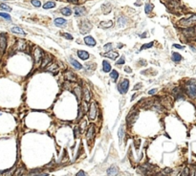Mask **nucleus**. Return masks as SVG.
I'll return each mask as SVG.
<instances>
[{
	"mask_svg": "<svg viewBox=\"0 0 196 176\" xmlns=\"http://www.w3.org/2000/svg\"><path fill=\"white\" fill-rule=\"evenodd\" d=\"M83 99L86 103H89L91 99V92L90 90L88 89V87H84L83 88Z\"/></svg>",
	"mask_w": 196,
	"mask_h": 176,
	"instance_id": "obj_14",
	"label": "nucleus"
},
{
	"mask_svg": "<svg viewBox=\"0 0 196 176\" xmlns=\"http://www.w3.org/2000/svg\"><path fill=\"white\" fill-rule=\"evenodd\" d=\"M95 132H96L95 125H90L87 129V131H86V139H87L88 142H90V141H92V140L94 139Z\"/></svg>",
	"mask_w": 196,
	"mask_h": 176,
	"instance_id": "obj_7",
	"label": "nucleus"
},
{
	"mask_svg": "<svg viewBox=\"0 0 196 176\" xmlns=\"http://www.w3.org/2000/svg\"><path fill=\"white\" fill-rule=\"evenodd\" d=\"M69 2H71V3L73 4H78L79 3V0H68Z\"/></svg>",
	"mask_w": 196,
	"mask_h": 176,
	"instance_id": "obj_56",
	"label": "nucleus"
},
{
	"mask_svg": "<svg viewBox=\"0 0 196 176\" xmlns=\"http://www.w3.org/2000/svg\"><path fill=\"white\" fill-rule=\"evenodd\" d=\"M60 13H61L63 15H65V16H70V15H72V10L70 9V8H62L61 10H60Z\"/></svg>",
	"mask_w": 196,
	"mask_h": 176,
	"instance_id": "obj_26",
	"label": "nucleus"
},
{
	"mask_svg": "<svg viewBox=\"0 0 196 176\" xmlns=\"http://www.w3.org/2000/svg\"><path fill=\"white\" fill-rule=\"evenodd\" d=\"M141 37H146V33H145V34H143L142 36H141Z\"/></svg>",
	"mask_w": 196,
	"mask_h": 176,
	"instance_id": "obj_57",
	"label": "nucleus"
},
{
	"mask_svg": "<svg viewBox=\"0 0 196 176\" xmlns=\"http://www.w3.org/2000/svg\"><path fill=\"white\" fill-rule=\"evenodd\" d=\"M27 49V42L23 39H18L16 42V50L17 51H25Z\"/></svg>",
	"mask_w": 196,
	"mask_h": 176,
	"instance_id": "obj_11",
	"label": "nucleus"
},
{
	"mask_svg": "<svg viewBox=\"0 0 196 176\" xmlns=\"http://www.w3.org/2000/svg\"><path fill=\"white\" fill-rule=\"evenodd\" d=\"M83 110H84L83 107L80 106V108H79V115H78V118H77V121H80V120H81V118L83 117V115H84Z\"/></svg>",
	"mask_w": 196,
	"mask_h": 176,
	"instance_id": "obj_36",
	"label": "nucleus"
},
{
	"mask_svg": "<svg viewBox=\"0 0 196 176\" xmlns=\"http://www.w3.org/2000/svg\"><path fill=\"white\" fill-rule=\"evenodd\" d=\"M66 24H67V20L64 18L59 17V18L55 19V25L58 26V27H63V26L66 25Z\"/></svg>",
	"mask_w": 196,
	"mask_h": 176,
	"instance_id": "obj_16",
	"label": "nucleus"
},
{
	"mask_svg": "<svg viewBox=\"0 0 196 176\" xmlns=\"http://www.w3.org/2000/svg\"><path fill=\"white\" fill-rule=\"evenodd\" d=\"M74 11H75V15L76 16H81L86 14L85 12V8L81 7V6H76L74 8Z\"/></svg>",
	"mask_w": 196,
	"mask_h": 176,
	"instance_id": "obj_13",
	"label": "nucleus"
},
{
	"mask_svg": "<svg viewBox=\"0 0 196 176\" xmlns=\"http://www.w3.org/2000/svg\"><path fill=\"white\" fill-rule=\"evenodd\" d=\"M157 92V89H152V90H150V91H148V94L149 95H151V96H153L155 93Z\"/></svg>",
	"mask_w": 196,
	"mask_h": 176,
	"instance_id": "obj_53",
	"label": "nucleus"
},
{
	"mask_svg": "<svg viewBox=\"0 0 196 176\" xmlns=\"http://www.w3.org/2000/svg\"><path fill=\"white\" fill-rule=\"evenodd\" d=\"M181 175H183V176H188V175H189V169H188V168H186L184 170H183V172L181 173Z\"/></svg>",
	"mask_w": 196,
	"mask_h": 176,
	"instance_id": "obj_46",
	"label": "nucleus"
},
{
	"mask_svg": "<svg viewBox=\"0 0 196 176\" xmlns=\"http://www.w3.org/2000/svg\"><path fill=\"white\" fill-rule=\"evenodd\" d=\"M80 128H79L78 126L77 127H75V129H74V135H75V138H79L80 136Z\"/></svg>",
	"mask_w": 196,
	"mask_h": 176,
	"instance_id": "obj_40",
	"label": "nucleus"
},
{
	"mask_svg": "<svg viewBox=\"0 0 196 176\" xmlns=\"http://www.w3.org/2000/svg\"><path fill=\"white\" fill-rule=\"evenodd\" d=\"M42 59H43V52H42V50L39 47H36L34 49V60H35V64L38 65Z\"/></svg>",
	"mask_w": 196,
	"mask_h": 176,
	"instance_id": "obj_3",
	"label": "nucleus"
},
{
	"mask_svg": "<svg viewBox=\"0 0 196 176\" xmlns=\"http://www.w3.org/2000/svg\"><path fill=\"white\" fill-rule=\"evenodd\" d=\"M102 65H103V71L105 72V73H108L111 71V65H110V63L108 61H106V60H103V62H102Z\"/></svg>",
	"mask_w": 196,
	"mask_h": 176,
	"instance_id": "obj_29",
	"label": "nucleus"
},
{
	"mask_svg": "<svg viewBox=\"0 0 196 176\" xmlns=\"http://www.w3.org/2000/svg\"><path fill=\"white\" fill-rule=\"evenodd\" d=\"M164 172H165V174H170L172 172V169H169V168H167V169H164Z\"/></svg>",
	"mask_w": 196,
	"mask_h": 176,
	"instance_id": "obj_48",
	"label": "nucleus"
},
{
	"mask_svg": "<svg viewBox=\"0 0 196 176\" xmlns=\"http://www.w3.org/2000/svg\"><path fill=\"white\" fill-rule=\"evenodd\" d=\"M152 109L153 110H156V111H164V107L161 105L160 103H155L154 104V106H152Z\"/></svg>",
	"mask_w": 196,
	"mask_h": 176,
	"instance_id": "obj_37",
	"label": "nucleus"
},
{
	"mask_svg": "<svg viewBox=\"0 0 196 176\" xmlns=\"http://www.w3.org/2000/svg\"><path fill=\"white\" fill-rule=\"evenodd\" d=\"M172 95L176 100H184L185 99V93L183 89L180 87H175L172 90Z\"/></svg>",
	"mask_w": 196,
	"mask_h": 176,
	"instance_id": "obj_6",
	"label": "nucleus"
},
{
	"mask_svg": "<svg viewBox=\"0 0 196 176\" xmlns=\"http://www.w3.org/2000/svg\"><path fill=\"white\" fill-rule=\"evenodd\" d=\"M128 87H129V81H128V80H124L119 84V91L122 94H125L128 91Z\"/></svg>",
	"mask_w": 196,
	"mask_h": 176,
	"instance_id": "obj_8",
	"label": "nucleus"
},
{
	"mask_svg": "<svg viewBox=\"0 0 196 176\" xmlns=\"http://www.w3.org/2000/svg\"><path fill=\"white\" fill-rule=\"evenodd\" d=\"M124 57H122L120 59V60L117 61V65H120V64H124Z\"/></svg>",
	"mask_w": 196,
	"mask_h": 176,
	"instance_id": "obj_47",
	"label": "nucleus"
},
{
	"mask_svg": "<svg viewBox=\"0 0 196 176\" xmlns=\"http://www.w3.org/2000/svg\"><path fill=\"white\" fill-rule=\"evenodd\" d=\"M44 69L46 70V71H48V72H57L58 70V66L57 65V64H55V63L52 64L51 62V63H49Z\"/></svg>",
	"mask_w": 196,
	"mask_h": 176,
	"instance_id": "obj_15",
	"label": "nucleus"
},
{
	"mask_svg": "<svg viewBox=\"0 0 196 176\" xmlns=\"http://www.w3.org/2000/svg\"><path fill=\"white\" fill-rule=\"evenodd\" d=\"M78 56H79V58H80V59H82V60H86V59H89V54L85 51H81V50L78 51Z\"/></svg>",
	"mask_w": 196,
	"mask_h": 176,
	"instance_id": "obj_20",
	"label": "nucleus"
},
{
	"mask_svg": "<svg viewBox=\"0 0 196 176\" xmlns=\"http://www.w3.org/2000/svg\"><path fill=\"white\" fill-rule=\"evenodd\" d=\"M61 36H62L63 37H65V38H67V39H69V40H72V39H73V37H72V36H70L69 34H67V33L61 34Z\"/></svg>",
	"mask_w": 196,
	"mask_h": 176,
	"instance_id": "obj_45",
	"label": "nucleus"
},
{
	"mask_svg": "<svg viewBox=\"0 0 196 176\" xmlns=\"http://www.w3.org/2000/svg\"><path fill=\"white\" fill-rule=\"evenodd\" d=\"M74 93H75V95L77 96V99H78V101H80V97H81V95H82L81 88H80V86H76V87H75V90H74Z\"/></svg>",
	"mask_w": 196,
	"mask_h": 176,
	"instance_id": "obj_27",
	"label": "nucleus"
},
{
	"mask_svg": "<svg viewBox=\"0 0 196 176\" xmlns=\"http://www.w3.org/2000/svg\"><path fill=\"white\" fill-rule=\"evenodd\" d=\"M124 71H125L126 73H128V74L132 73V70H131V68H130V67H128V66H126V67L124 68Z\"/></svg>",
	"mask_w": 196,
	"mask_h": 176,
	"instance_id": "obj_51",
	"label": "nucleus"
},
{
	"mask_svg": "<svg viewBox=\"0 0 196 176\" xmlns=\"http://www.w3.org/2000/svg\"><path fill=\"white\" fill-rule=\"evenodd\" d=\"M139 171L141 173H146L149 171V168L146 167V165H144V166H141V167H139Z\"/></svg>",
	"mask_w": 196,
	"mask_h": 176,
	"instance_id": "obj_34",
	"label": "nucleus"
},
{
	"mask_svg": "<svg viewBox=\"0 0 196 176\" xmlns=\"http://www.w3.org/2000/svg\"><path fill=\"white\" fill-rule=\"evenodd\" d=\"M102 11H103V13H105V14H108V13H110L111 12V9H112V6H111V4L110 3H106L104 4V5H102Z\"/></svg>",
	"mask_w": 196,
	"mask_h": 176,
	"instance_id": "obj_28",
	"label": "nucleus"
},
{
	"mask_svg": "<svg viewBox=\"0 0 196 176\" xmlns=\"http://www.w3.org/2000/svg\"><path fill=\"white\" fill-rule=\"evenodd\" d=\"M0 10H4V11H7V12H11L12 8L10 7V6L6 5V4H0Z\"/></svg>",
	"mask_w": 196,
	"mask_h": 176,
	"instance_id": "obj_38",
	"label": "nucleus"
},
{
	"mask_svg": "<svg viewBox=\"0 0 196 176\" xmlns=\"http://www.w3.org/2000/svg\"><path fill=\"white\" fill-rule=\"evenodd\" d=\"M84 42L88 46H95L96 45V40L92 37H84Z\"/></svg>",
	"mask_w": 196,
	"mask_h": 176,
	"instance_id": "obj_19",
	"label": "nucleus"
},
{
	"mask_svg": "<svg viewBox=\"0 0 196 176\" xmlns=\"http://www.w3.org/2000/svg\"><path fill=\"white\" fill-rule=\"evenodd\" d=\"M7 46V37L5 36V34H1L0 35V50L2 52L5 51Z\"/></svg>",
	"mask_w": 196,
	"mask_h": 176,
	"instance_id": "obj_12",
	"label": "nucleus"
},
{
	"mask_svg": "<svg viewBox=\"0 0 196 176\" xmlns=\"http://www.w3.org/2000/svg\"><path fill=\"white\" fill-rule=\"evenodd\" d=\"M81 175H82V176L85 175V173H84L83 171H82V170H81V171H80L79 173H77V176H81Z\"/></svg>",
	"mask_w": 196,
	"mask_h": 176,
	"instance_id": "obj_55",
	"label": "nucleus"
},
{
	"mask_svg": "<svg viewBox=\"0 0 196 176\" xmlns=\"http://www.w3.org/2000/svg\"><path fill=\"white\" fill-rule=\"evenodd\" d=\"M183 34L185 37L192 38L193 36L195 35V27H187L185 29H183Z\"/></svg>",
	"mask_w": 196,
	"mask_h": 176,
	"instance_id": "obj_10",
	"label": "nucleus"
},
{
	"mask_svg": "<svg viewBox=\"0 0 196 176\" xmlns=\"http://www.w3.org/2000/svg\"><path fill=\"white\" fill-rule=\"evenodd\" d=\"M127 22H128V20H127L126 17H124V16H120L119 18H118V26L119 27H124V26H126L127 24Z\"/></svg>",
	"mask_w": 196,
	"mask_h": 176,
	"instance_id": "obj_21",
	"label": "nucleus"
},
{
	"mask_svg": "<svg viewBox=\"0 0 196 176\" xmlns=\"http://www.w3.org/2000/svg\"><path fill=\"white\" fill-rule=\"evenodd\" d=\"M52 60H53V57H51V56H47V57H45V58L43 59L42 63H41V68L44 69V68H45V67L49 64V63L52 62Z\"/></svg>",
	"mask_w": 196,
	"mask_h": 176,
	"instance_id": "obj_17",
	"label": "nucleus"
},
{
	"mask_svg": "<svg viewBox=\"0 0 196 176\" xmlns=\"http://www.w3.org/2000/svg\"><path fill=\"white\" fill-rule=\"evenodd\" d=\"M104 57L105 58H109V59H116L118 57H119V54L117 53V52H112V51H109L108 53H106V54H104Z\"/></svg>",
	"mask_w": 196,
	"mask_h": 176,
	"instance_id": "obj_23",
	"label": "nucleus"
},
{
	"mask_svg": "<svg viewBox=\"0 0 196 176\" xmlns=\"http://www.w3.org/2000/svg\"><path fill=\"white\" fill-rule=\"evenodd\" d=\"M110 77H111V79H112L113 81H116L117 80H118V78H119V73L117 72L116 70H113V71H111V73H110Z\"/></svg>",
	"mask_w": 196,
	"mask_h": 176,
	"instance_id": "obj_33",
	"label": "nucleus"
},
{
	"mask_svg": "<svg viewBox=\"0 0 196 176\" xmlns=\"http://www.w3.org/2000/svg\"><path fill=\"white\" fill-rule=\"evenodd\" d=\"M140 144H141V141H140V140L135 141V147H136V148H139V147H140Z\"/></svg>",
	"mask_w": 196,
	"mask_h": 176,
	"instance_id": "obj_52",
	"label": "nucleus"
},
{
	"mask_svg": "<svg viewBox=\"0 0 196 176\" xmlns=\"http://www.w3.org/2000/svg\"><path fill=\"white\" fill-rule=\"evenodd\" d=\"M113 26V21L112 20H109V21H102L100 23V27L102 29H108L111 28Z\"/></svg>",
	"mask_w": 196,
	"mask_h": 176,
	"instance_id": "obj_18",
	"label": "nucleus"
},
{
	"mask_svg": "<svg viewBox=\"0 0 196 176\" xmlns=\"http://www.w3.org/2000/svg\"><path fill=\"white\" fill-rule=\"evenodd\" d=\"M187 94L192 98V99H195L196 98V80L193 79V80H189L187 83H186V88H185Z\"/></svg>",
	"mask_w": 196,
	"mask_h": 176,
	"instance_id": "obj_1",
	"label": "nucleus"
},
{
	"mask_svg": "<svg viewBox=\"0 0 196 176\" xmlns=\"http://www.w3.org/2000/svg\"><path fill=\"white\" fill-rule=\"evenodd\" d=\"M112 47H113L112 43H107L103 46V49H104V51L105 52H109V51H111V50H112Z\"/></svg>",
	"mask_w": 196,
	"mask_h": 176,
	"instance_id": "obj_41",
	"label": "nucleus"
},
{
	"mask_svg": "<svg viewBox=\"0 0 196 176\" xmlns=\"http://www.w3.org/2000/svg\"><path fill=\"white\" fill-rule=\"evenodd\" d=\"M11 31L13 32V33L17 34V35H21V36H25V35H26L25 32H24V31H23L21 28H19V27H16V26H14V27H12Z\"/></svg>",
	"mask_w": 196,
	"mask_h": 176,
	"instance_id": "obj_22",
	"label": "nucleus"
},
{
	"mask_svg": "<svg viewBox=\"0 0 196 176\" xmlns=\"http://www.w3.org/2000/svg\"><path fill=\"white\" fill-rule=\"evenodd\" d=\"M153 44H154V42L152 41V42H149V43H147V44H145V45H143L142 47H141V51H142V50H145V49H148V48L152 47Z\"/></svg>",
	"mask_w": 196,
	"mask_h": 176,
	"instance_id": "obj_42",
	"label": "nucleus"
},
{
	"mask_svg": "<svg viewBox=\"0 0 196 176\" xmlns=\"http://www.w3.org/2000/svg\"><path fill=\"white\" fill-rule=\"evenodd\" d=\"M153 8H154V6H153V4H150V3L145 4V14H146V15H149V14H150V13L152 12Z\"/></svg>",
	"mask_w": 196,
	"mask_h": 176,
	"instance_id": "obj_30",
	"label": "nucleus"
},
{
	"mask_svg": "<svg viewBox=\"0 0 196 176\" xmlns=\"http://www.w3.org/2000/svg\"><path fill=\"white\" fill-rule=\"evenodd\" d=\"M118 168H117L116 166H112V167H110L108 169H107V174L108 175H116L117 173H118Z\"/></svg>",
	"mask_w": 196,
	"mask_h": 176,
	"instance_id": "obj_25",
	"label": "nucleus"
},
{
	"mask_svg": "<svg viewBox=\"0 0 196 176\" xmlns=\"http://www.w3.org/2000/svg\"><path fill=\"white\" fill-rule=\"evenodd\" d=\"M69 61H70V63H71V64L73 65V67H75L76 69L80 70V69H81V68H82V65H81V64H80L79 61H77L76 59H72V58H70Z\"/></svg>",
	"mask_w": 196,
	"mask_h": 176,
	"instance_id": "obj_24",
	"label": "nucleus"
},
{
	"mask_svg": "<svg viewBox=\"0 0 196 176\" xmlns=\"http://www.w3.org/2000/svg\"><path fill=\"white\" fill-rule=\"evenodd\" d=\"M173 46L175 48H178V49H184V46H181V45H178V44H174Z\"/></svg>",
	"mask_w": 196,
	"mask_h": 176,
	"instance_id": "obj_54",
	"label": "nucleus"
},
{
	"mask_svg": "<svg viewBox=\"0 0 196 176\" xmlns=\"http://www.w3.org/2000/svg\"><path fill=\"white\" fill-rule=\"evenodd\" d=\"M0 16H2L3 18L7 19V20H9V21H10V20L12 19L11 15H8V14H6V13H0Z\"/></svg>",
	"mask_w": 196,
	"mask_h": 176,
	"instance_id": "obj_43",
	"label": "nucleus"
},
{
	"mask_svg": "<svg viewBox=\"0 0 196 176\" xmlns=\"http://www.w3.org/2000/svg\"><path fill=\"white\" fill-rule=\"evenodd\" d=\"M124 127L123 126H121L120 129H119V139H120V144L123 143V140H124Z\"/></svg>",
	"mask_w": 196,
	"mask_h": 176,
	"instance_id": "obj_35",
	"label": "nucleus"
},
{
	"mask_svg": "<svg viewBox=\"0 0 196 176\" xmlns=\"http://www.w3.org/2000/svg\"><path fill=\"white\" fill-rule=\"evenodd\" d=\"M142 83H141V82H140V83H137V84H136V85H135V86H134V88H133V89H134V90H139V89H141V87H142Z\"/></svg>",
	"mask_w": 196,
	"mask_h": 176,
	"instance_id": "obj_49",
	"label": "nucleus"
},
{
	"mask_svg": "<svg viewBox=\"0 0 196 176\" xmlns=\"http://www.w3.org/2000/svg\"><path fill=\"white\" fill-rule=\"evenodd\" d=\"M97 115H98V106H97L96 103H92L90 104L89 110H88V118H89V120L94 121L97 118Z\"/></svg>",
	"mask_w": 196,
	"mask_h": 176,
	"instance_id": "obj_2",
	"label": "nucleus"
},
{
	"mask_svg": "<svg viewBox=\"0 0 196 176\" xmlns=\"http://www.w3.org/2000/svg\"><path fill=\"white\" fill-rule=\"evenodd\" d=\"M172 60L178 62V61L182 60V56L180 55V54H178V53H173V54H172Z\"/></svg>",
	"mask_w": 196,
	"mask_h": 176,
	"instance_id": "obj_32",
	"label": "nucleus"
},
{
	"mask_svg": "<svg viewBox=\"0 0 196 176\" xmlns=\"http://www.w3.org/2000/svg\"><path fill=\"white\" fill-rule=\"evenodd\" d=\"M85 126H86V122L83 121L82 122V124H81V125H80V130H82V131H83L84 129H85Z\"/></svg>",
	"mask_w": 196,
	"mask_h": 176,
	"instance_id": "obj_50",
	"label": "nucleus"
},
{
	"mask_svg": "<svg viewBox=\"0 0 196 176\" xmlns=\"http://www.w3.org/2000/svg\"><path fill=\"white\" fill-rule=\"evenodd\" d=\"M194 23H196V15H190L188 18H184L180 21V24L184 27H189V26L193 25Z\"/></svg>",
	"mask_w": 196,
	"mask_h": 176,
	"instance_id": "obj_4",
	"label": "nucleus"
},
{
	"mask_svg": "<svg viewBox=\"0 0 196 176\" xmlns=\"http://www.w3.org/2000/svg\"><path fill=\"white\" fill-rule=\"evenodd\" d=\"M31 3L33 4L35 7H40L41 6V3H40L39 0H32Z\"/></svg>",
	"mask_w": 196,
	"mask_h": 176,
	"instance_id": "obj_44",
	"label": "nucleus"
},
{
	"mask_svg": "<svg viewBox=\"0 0 196 176\" xmlns=\"http://www.w3.org/2000/svg\"><path fill=\"white\" fill-rule=\"evenodd\" d=\"M91 29H92V24H91L88 20H84V21L81 22L80 30V33L82 34V35H85V34L89 33L91 31Z\"/></svg>",
	"mask_w": 196,
	"mask_h": 176,
	"instance_id": "obj_5",
	"label": "nucleus"
},
{
	"mask_svg": "<svg viewBox=\"0 0 196 176\" xmlns=\"http://www.w3.org/2000/svg\"><path fill=\"white\" fill-rule=\"evenodd\" d=\"M56 7V3L54 1H48L47 3L43 5V9H52V8Z\"/></svg>",
	"mask_w": 196,
	"mask_h": 176,
	"instance_id": "obj_31",
	"label": "nucleus"
},
{
	"mask_svg": "<svg viewBox=\"0 0 196 176\" xmlns=\"http://www.w3.org/2000/svg\"><path fill=\"white\" fill-rule=\"evenodd\" d=\"M138 118V112H130L129 115H127L126 117V123L127 125H132L134 124L136 120Z\"/></svg>",
	"mask_w": 196,
	"mask_h": 176,
	"instance_id": "obj_9",
	"label": "nucleus"
},
{
	"mask_svg": "<svg viewBox=\"0 0 196 176\" xmlns=\"http://www.w3.org/2000/svg\"><path fill=\"white\" fill-rule=\"evenodd\" d=\"M66 77H67V80L68 81H76V77H75V75H73L72 72H68V73L66 74Z\"/></svg>",
	"mask_w": 196,
	"mask_h": 176,
	"instance_id": "obj_39",
	"label": "nucleus"
}]
</instances>
